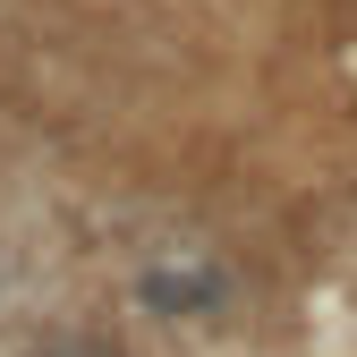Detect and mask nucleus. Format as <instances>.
<instances>
[{
	"label": "nucleus",
	"mask_w": 357,
	"mask_h": 357,
	"mask_svg": "<svg viewBox=\"0 0 357 357\" xmlns=\"http://www.w3.org/2000/svg\"><path fill=\"white\" fill-rule=\"evenodd\" d=\"M43 357H111V349H94V340H52Z\"/></svg>",
	"instance_id": "2"
},
{
	"label": "nucleus",
	"mask_w": 357,
	"mask_h": 357,
	"mask_svg": "<svg viewBox=\"0 0 357 357\" xmlns=\"http://www.w3.org/2000/svg\"><path fill=\"white\" fill-rule=\"evenodd\" d=\"M145 306L153 315H221L230 306V273L221 264H153L145 273Z\"/></svg>",
	"instance_id": "1"
}]
</instances>
